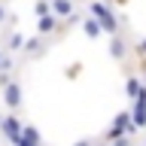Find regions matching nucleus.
<instances>
[{
    "label": "nucleus",
    "mask_w": 146,
    "mask_h": 146,
    "mask_svg": "<svg viewBox=\"0 0 146 146\" xmlns=\"http://www.w3.org/2000/svg\"><path fill=\"white\" fill-rule=\"evenodd\" d=\"M88 15L98 18L100 27L107 31V34L119 36V21H116V12H113V6H110L107 0H88Z\"/></svg>",
    "instance_id": "nucleus-1"
},
{
    "label": "nucleus",
    "mask_w": 146,
    "mask_h": 146,
    "mask_svg": "<svg viewBox=\"0 0 146 146\" xmlns=\"http://www.w3.org/2000/svg\"><path fill=\"white\" fill-rule=\"evenodd\" d=\"M134 131H137V128H134V122H131V110H122V113H116L113 125L107 128L104 140H107V143H113V140H119V137H131Z\"/></svg>",
    "instance_id": "nucleus-2"
},
{
    "label": "nucleus",
    "mask_w": 146,
    "mask_h": 146,
    "mask_svg": "<svg viewBox=\"0 0 146 146\" xmlns=\"http://www.w3.org/2000/svg\"><path fill=\"white\" fill-rule=\"evenodd\" d=\"M21 128H25V122H21L15 113H9V116H3V119H0V131L6 134V140H9V143H15L18 137H21Z\"/></svg>",
    "instance_id": "nucleus-3"
},
{
    "label": "nucleus",
    "mask_w": 146,
    "mask_h": 146,
    "mask_svg": "<svg viewBox=\"0 0 146 146\" xmlns=\"http://www.w3.org/2000/svg\"><path fill=\"white\" fill-rule=\"evenodd\" d=\"M3 100H6V107L15 113V110H21V104H25V88H21V82H12V85H6L3 88Z\"/></svg>",
    "instance_id": "nucleus-4"
},
{
    "label": "nucleus",
    "mask_w": 146,
    "mask_h": 146,
    "mask_svg": "<svg viewBox=\"0 0 146 146\" xmlns=\"http://www.w3.org/2000/svg\"><path fill=\"white\" fill-rule=\"evenodd\" d=\"M64 31V21L55 15H46V18H36V36H52V34H61Z\"/></svg>",
    "instance_id": "nucleus-5"
},
{
    "label": "nucleus",
    "mask_w": 146,
    "mask_h": 146,
    "mask_svg": "<svg viewBox=\"0 0 146 146\" xmlns=\"http://www.w3.org/2000/svg\"><path fill=\"white\" fill-rule=\"evenodd\" d=\"M52 15L67 21V18L76 15V0H52Z\"/></svg>",
    "instance_id": "nucleus-6"
},
{
    "label": "nucleus",
    "mask_w": 146,
    "mask_h": 146,
    "mask_svg": "<svg viewBox=\"0 0 146 146\" xmlns=\"http://www.w3.org/2000/svg\"><path fill=\"white\" fill-rule=\"evenodd\" d=\"M131 122H134L137 131H146V104L143 100H134V107H131Z\"/></svg>",
    "instance_id": "nucleus-7"
},
{
    "label": "nucleus",
    "mask_w": 146,
    "mask_h": 146,
    "mask_svg": "<svg viewBox=\"0 0 146 146\" xmlns=\"http://www.w3.org/2000/svg\"><path fill=\"white\" fill-rule=\"evenodd\" d=\"M128 43L125 40H122V36H113V40H110V58H116V61H125L128 58Z\"/></svg>",
    "instance_id": "nucleus-8"
},
{
    "label": "nucleus",
    "mask_w": 146,
    "mask_h": 146,
    "mask_svg": "<svg viewBox=\"0 0 146 146\" xmlns=\"http://www.w3.org/2000/svg\"><path fill=\"white\" fill-rule=\"evenodd\" d=\"M25 43H27V36L21 34V31H12V34L6 36V49L9 52H25Z\"/></svg>",
    "instance_id": "nucleus-9"
},
{
    "label": "nucleus",
    "mask_w": 146,
    "mask_h": 146,
    "mask_svg": "<svg viewBox=\"0 0 146 146\" xmlns=\"http://www.w3.org/2000/svg\"><path fill=\"white\" fill-rule=\"evenodd\" d=\"M82 34H85V36H88V40H98V36L100 34H104V27H100V21H98V18H85V21H82Z\"/></svg>",
    "instance_id": "nucleus-10"
},
{
    "label": "nucleus",
    "mask_w": 146,
    "mask_h": 146,
    "mask_svg": "<svg viewBox=\"0 0 146 146\" xmlns=\"http://www.w3.org/2000/svg\"><path fill=\"white\" fill-rule=\"evenodd\" d=\"M43 46H46L43 36H31V40L25 43V55H27V58H36V55H43Z\"/></svg>",
    "instance_id": "nucleus-11"
},
{
    "label": "nucleus",
    "mask_w": 146,
    "mask_h": 146,
    "mask_svg": "<svg viewBox=\"0 0 146 146\" xmlns=\"http://www.w3.org/2000/svg\"><path fill=\"white\" fill-rule=\"evenodd\" d=\"M140 88H143V82H140V76H137V73H131V76H128V82H125V94H128V98H134V100H137V94H140Z\"/></svg>",
    "instance_id": "nucleus-12"
},
{
    "label": "nucleus",
    "mask_w": 146,
    "mask_h": 146,
    "mask_svg": "<svg viewBox=\"0 0 146 146\" xmlns=\"http://www.w3.org/2000/svg\"><path fill=\"white\" fill-rule=\"evenodd\" d=\"M21 140H27V143H34V146H43V134H40L34 125H25V128H21Z\"/></svg>",
    "instance_id": "nucleus-13"
},
{
    "label": "nucleus",
    "mask_w": 146,
    "mask_h": 146,
    "mask_svg": "<svg viewBox=\"0 0 146 146\" xmlns=\"http://www.w3.org/2000/svg\"><path fill=\"white\" fill-rule=\"evenodd\" d=\"M134 55H137V64H140V70L146 73V36H140L134 43Z\"/></svg>",
    "instance_id": "nucleus-14"
},
{
    "label": "nucleus",
    "mask_w": 146,
    "mask_h": 146,
    "mask_svg": "<svg viewBox=\"0 0 146 146\" xmlns=\"http://www.w3.org/2000/svg\"><path fill=\"white\" fill-rule=\"evenodd\" d=\"M34 15H36V18L52 15V3H49V0H34Z\"/></svg>",
    "instance_id": "nucleus-15"
},
{
    "label": "nucleus",
    "mask_w": 146,
    "mask_h": 146,
    "mask_svg": "<svg viewBox=\"0 0 146 146\" xmlns=\"http://www.w3.org/2000/svg\"><path fill=\"white\" fill-rule=\"evenodd\" d=\"M82 67H85L82 61H73V64H67V67H64V76H67V79H79Z\"/></svg>",
    "instance_id": "nucleus-16"
},
{
    "label": "nucleus",
    "mask_w": 146,
    "mask_h": 146,
    "mask_svg": "<svg viewBox=\"0 0 146 146\" xmlns=\"http://www.w3.org/2000/svg\"><path fill=\"white\" fill-rule=\"evenodd\" d=\"M12 73H6V70H0V88H6V85H12Z\"/></svg>",
    "instance_id": "nucleus-17"
},
{
    "label": "nucleus",
    "mask_w": 146,
    "mask_h": 146,
    "mask_svg": "<svg viewBox=\"0 0 146 146\" xmlns=\"http://www.w3.org/2000/svg\"><path fill=\"white\" fill-rule=\"evenodd\" d=\"M110 146H134V143H131L128 137H119V140H113V143H110Z\"/></svg>",
    "instance_id": "nucleus-18"
},
{
    "label": "nucleus",
    "mask_w": 146,
    "mask_h": 146,
    "mask_svg": "<svg viewBox=\"0 0 146 146\" xmlns=\"http://www.w3.org/2000/svg\"><path fill=\"white\" fill-rule=\"evenodd\" d=\"M9 18V12H6V6H3V3H0V25H3V21H6Z\"/></svg>",
    "instance_id": "nucleus-19"
},
{
    "label": "nucleus",
    "mask_w": 146,
    "mask_h": 146,
    "mask_svg": "<svg viewBox=\"0 0 146 146\" xmlns=\"http://www.w3.org/2000/svg\"><path fill=\"white\" fill-rule=\"evenodd\" d=\"M107 3H110V6H125L128 0H107Z\"/></svg>",
    "instance_id": "nucleus-20"
},
{
    "label": "nucleus",
    "mask_w": 146,
    "mask_h": 146,
    "mask_svg": "<svg viewBox=\"0 0 146 146\" xmlns=\"http://www.w3.org/2000/svg\"><path fill=\"white\" fill-rule=\"evenodd\" d=\"M12 146H34V143H27V140H21V137H18V140H15Z\"/></svg>",
    "instance_id": "nucleus-21"
},
{
    "label": "nucleus",
    "mask_w": 146,
    "mask_h": 146,
    "mask_svg": "<svg viewBox=\"0 0 146 146\" xmlns=\"http://www.w3.org/2000/svg\"><path fill=\"white\" fill-rule=\"evenodd\" d=\"M73 146H94L91 140H79V143H73Z\"/></svg>",
    "instance_id": "nucleus-22"
},
{
    "label": "nucleus",
    "mask_w": 146,
    "mask_h": 146,
    "mask_svg": "<svg viewBox=\"0 0 146 146\" xmlns=\"http://www.w3.org/2000/svg\"><path fill=\"white\" fill-rule=\"evenodd\" d=\"M3 58H6V55H3V49H0V64H3Z\"/></svg>",
    "instance_id": "nucleus-23"
},
{
    "label": "nucleus",
    "mask_w": 146,
    "mask_h": 146,
    "mask_svg": "<svg viewBox=\"0 0 146 146\" xmlns=\"http://www.w3.org/2000/svg\"><path fill=\"white\" fill-rule=\"evenodd\" d=\"M143 85H146V73H143Z\"/></svg>",
    "instance_id": "nucleus-24"
}]
</instances>
